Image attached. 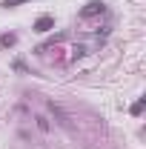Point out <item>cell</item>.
Masks as SVG:
<instances>
[{"instance_id":"cell-3","label":"cell","mask_w":146,"mask_h":149,"mask_svg":"<svg viewBox=\"0 0 146 149\" xmlns=\"http://www.w3.org/2000/svg\"><path fill=\"white\" fill-rule=\"evenodd\" d=\"M52 26H55V20H52L49 15H46V17H40V20L35 23V32H49Z\"/></svg>"},{"instance_id":"cell-6","label":"cell","mask_w":146,"mask_h":149,"mask_svg":"<svg viewBox=\"0 0 146 149\" xmlns=\"http://www.w3.org/2000/svg\"><path fill=\"white\" fill-rule=\"evenodd\" d=\"M140 112H143V100H138V103L132 106V115H140Z\"/></svg>"},{"instance_id":"cell-4","label":"cell","mask_w":146,"mask_h":149,"mask_svg":"<svg viewBox=\"0 0 146 149\" xmlns=\"http://www.w3.org/2000/svg\"><path fill=\"white\" fill-rule=\"evenodd\" d=\"M15 40H17L15 35H3L0 37V46H15Z\"/></svg>"},{"instance_id":"cell-2","label":"cell","mask_w":146,"mask_h":149,"mask_svg":"<svg viewBox=\"0 0 146 149\" xmlns=\"http://www.w3.org/2000/svg\"><path fill=\"white\" fill-rule=\"evenodd\" d=\"M35 126L43 132V135H49V132H52V120H49L46 115H35Z\"/></svg>"},{"instance_id":"cell-1","label":"cell","mask_w":146,"mask_h":149,"mask_svg":"<svg viewBox=\"0 0 146 149\" xmlns=\"http://www.w3.org/2000/svg\"><path fill=\"white\" fill-rule=\"evenodd\" d=\"M103 9H106V6H103L100 0H92V3H86V6L80 9V17L83 20L86 17H97V15H103Z\"/></svg>"},{"instance_id":"cell-5","label":"cell","mask_w":146,"mask_h":149,"mask_svg":"<svg viewBox=\"0 0 146 149\" xmlns=\"http://www.w3.org/2000/svg\"><path fill=\"white\" fill-rule=\"evenodd\" d=\"M20 3H29V0H3V6H6V9H12V6H20Z\"/></svg>"}]
</instances>
